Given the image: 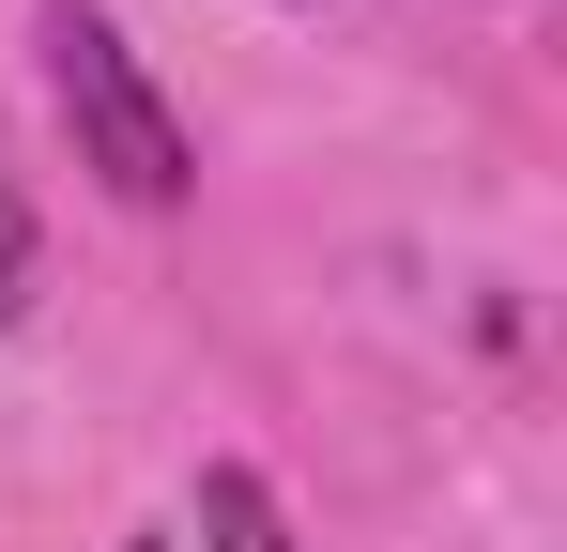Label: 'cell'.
<instances>
[{
	"label": "cell",
	"instance_id": "obj_1",
	"mask_svg": "<svg viewBox=\"0 0 567 552\" xmlns=\"http://www.w3.org/2000/svg\"><path fill=\"white\" fill-rule=\"evenodd\" d=\"M47 78H62V123H78V170H107V200H138V215H169L199 184L185 123H169V92L138 78V47L107 31V16H47Z\"/></svg>",
	"mask_w": 567,
	"mask_h": 552
},
{
	"label": "cell",
	"instance_id": "obj_2",
	"mask_svg": "<svg viewBox=\"0 0 567 552\" xmlns=\"http://www.w3.org/2000/svg\"><path fill=\"white\" fill-rule=\"evenodd\" d=\"M199 538L215 552H291V522H277V491H261L246 460H215V476H199Z\"/></svg>",
	"mask_w": 567,
	"mask_h": 552
},
{
	"label": "cell",
	"instance_id": "obj_3",
	"mask_svg": "<svg viewBox=\"0 0 567 552\" xmlns=\"http://www.w3.org/2000/svg\"><path fill=\"white\" fill-rule=\"evenodd\" d=\"M16 307H31V200L0 184V323H16Z\"/></svg>",
	"mask_w": 567,
	"mask_h": 552
},
{
	"label": "cell",
	"instance_id": "obj_4",
	"mask_svg": "<svg viewBox=\"0 0 567 552\" xmlns=\"http://www.w3.org/2000/svg\"><path fill=\"white\" fill-rule=\"evenodd\" d=\"M123 552H154V538H123Z\"/></svg>",
	"mask_w": 567,
	"mask_h": 552
}]
</instances>
